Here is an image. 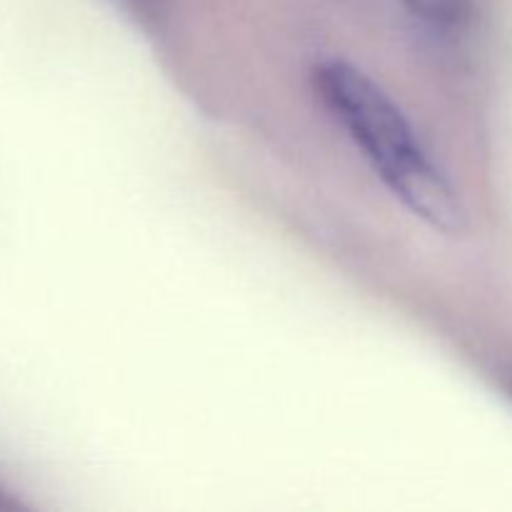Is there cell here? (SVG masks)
Masks as SVG:
<instances>
[{"label":"cell","instance_id":"6da1fadb","mask_svg":"<svg viewBox=\"0 0 512 512\" xmlns=\"http://www.w3.org/2000/svg\"><path fill=\"white\" fill-rule=\"evenodd\" d=\"M313 85L325 108L410 213L440 233H463L465 208L458 193L420 148L403 110L378 83L345 60H328L315 68Z\"/></svg>","mask_w":512,"mask_h":512},{"label":"cell","instance_id":"7a4b0ae2","mask_svg":"<svg viewBox=\"0 0 512 512\" xmlns=\"http://www.w3.org/2000/svg\"><path fill=\"white\" fill-rule=\"evenodd\" d=\"M405 10L440 35H460L473 25V0H403Z\"/></svg>","mask_w":512,"mask_h":512},{"label":"cell","instance_id":"3957f363","mask_svg":"<svg viewBox=\"0 0 512 512\" xmlns=\"http://www.w3.org/2000/svg\"><path fill=\"white\" fill-rule=\"evenodd\" d=\"M135 5L143 10H148V13H158L160 5H163V0H135Z\"/></svg>","mask_w":512,"mask_h":512}]
</instances>
